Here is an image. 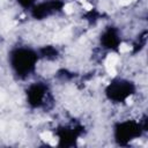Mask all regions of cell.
<instances>
[{"label":"cell","instance_id":"6da1fadb","mask_svg":"<svg viewBox=\"0 0 148 148\" xmlns=\"http://www.w3.org/2000/svg\"><path fill=\"white\" fill-rule=\"evenodd\" d=\"M119 58L117 54L112 53V54H109L106 57V60H105V68H106V72L108 74H110L111 76H114L117 74L116 72V65L118 62Z\"/></svg>","mask_w":148,"mask_h":148},{"label":"cell","instance_id":"7a4b0ae2","mask_svg":"<svg viewBox=\"0 0 148 148\" xmlns=\"http://www.w3.org/2000/svg\"><path fill=\"white\" fill-rule=\"evenodd\" d=\"M130 50H131V46L127 45V44H125V43L120 44V46H119V51H120L121 53H126V52H128Z\"/></svg>","mask_w":148,"mask_h":148},{"label":"cell","instance_id":"3957f363","mask_svg":"<svg viewBox=\"0 0 148 148\" xmlns=\"http://www.w3.org/2000/svg\"><path fill=\"white\" fill-rule=\"evenodd\" d=\"M73 5L72 3H67V5H65V7H64V10H65V13H67V14H71L72 12H73Z\"/></svg>","mask_w":148,"mask_h":148},{"label":"cell","instance_id":"277c9868","mask_svg":"<svg viewBox=\"0 0 148 148\" xmlns=\"http://www.w3.org/2000/svg\"><path fill=\"white\" fill-rule=\"evenodd\" d=\"M133 0H119V2H120V5H123V6H126V5H128V3H131Z\"/></svg>","mask_w":148,"mask_h":148},{"label":"cell","instance_id":"5b68a950","mask_svg":"<svg viewBox=\"0 0 148 148\" xmlns=\"http://www.w3.org/2000/svg\"><path fill=\"white\" fill-rule=\"evenodd\" d=\"M83 7H84L87 10H90V9L92 8V6H91L90 3H88V2H83Z\"/></svg>","mask_w":148,"mask_h":148}]
</instances>
